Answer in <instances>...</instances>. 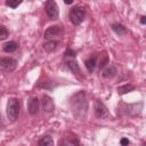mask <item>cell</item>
<instances>
[{"mask_svg": "<svg viewBox=\"0 0 146 146\" xmlns=\"http://www.w3.org/2000/svg\"><path fill=\"white\" fill-rule=\"evenodd\" d=\"M71 108H72V113L75 117L81 119V120L86 117L87 110H88V103H87L86 94L83 91L75 94L71 98Z\"/></svg>", "mask_w": 146, "mask_h": 146, "instance_id": "cell-1", "label": "cell"}, {"mask_svg": "<svg viewBox=\"0 0 146 146\" xmlns=\"http://www.w3.org/2000/svg\"><path fill=\"white\" fill-rule=\"evenodd\" d=\"M6 112H7V117L9 121L15 122L18 119V115H19V100H18V98L11 97L8 99Z\"/></svg>", "mask_w": 146, "mask_h": 146, "instance_id": "cell-2", "label": "cell"}, {"mask_svg": "<svg viewBox=\"0 0 146 146\" xmlns=\"http://www.w3.org/2000/svg\"><path fill=\"white\" fill-rule=\"evenodd\" d=\"M84 15H86L84 8L81 7V6H75V7H73V8L70 10V13H68V18H70V22H71L73 25H80V24L83 22Z\"/></svg>", "mask_w": 146, "mask_h": 146, "instance_id": "cell-3", "label": "cell"}, {"mask_svg": "<svg viewBox=\"0 0 146 146\" xmlns=\"http://www.w3.org/2000/svg\"><path fill=\"white\" fill-rule=\"evenodd\" d=\"M44 9H46V14L49 17V19L51 21H56L59 17V9H58V5L56 1L54 0H48L44 3Z\"/></svg>", "mask_w": 146, "mask_h": 146, "instance_id": "cell-4", "label": "cell"}, {"mask_svg": "<svg viewBox=\"0 0 146 146\" xmlns=\"http://www.w3.org/2000/svg\"><path fill=\"white\" fill-rule=\"evenodd\" d=\"M94 112H95L96 117L102 119V120H106V119H108V116H110L108 108H107L106 105H105L102 100H99V99H96L95 103H94Z\"/></svg>", "mask_w": 146, "mask_h": 146, "instance_id": "cell-5", "label": "cell"}, {"mask_svg": "<svg viewBox=\"0 0 146 146\" xmlns=\"http://www.w3.org/2000/svg\"><path fill=\"white\" fill-rule=\"evenodd\" d=\"M17 67V60L11 57H1L0 58V72L9 73Z\"/></svg>", "mask_w": 146, "mask_h": 146, "instance_id": "cell-6", "label": "cell"}, {"mask_svg": "<svg viewBox=\"0 0 146 146\" xmlns=\"http://www.w3.org/2000/svg\"><path fill=\"white\" fill-rule=\"evenodd\" d=\"M64 34V29L59 25H52V26H49L46 31H44V38L46 39H51V38H55V36H59Z\"/></svg>", "mask_w": 146, "mask_h": 146, "instance_id": "cell-7", "label": "cell"}, {"mask_svg": "<svg viewBox=\"0 0 146 146\" xmlns=\"http://www.w3.org/2000/svg\"><path fill=\"white\" fill-rule=\"evenodd\" d=\"M27 111L31 115H35L39 112V99L38 97L33 96L27 102Z\"/></svg>", "mask_w": 146, "mask_h": 146, "instance_id": "cell-8", "label": "cell"}, {"mask_svg": "<svg viewBox=\"0 0 146 146\" xmlns=\"http://www.w3.org/2000/svg\"><path fill=\"white\" fill-rule=\"evenodd\" d=\"M42 108L44 112L47 113H50L55 110V104H54V100L51 99V97H49L48 95H43L42 97Z\"/></svg>", "mask_w": 146, "mask_h": 146, "instance_id": "cell-9", "label": "cell"}, {"mask_svg": "<svg viewBox=\"0 0 146 146\" xmlns=\"http://www.w3.org/2000/svg\"><path fill=\"white\" fill-rule=\"evenodd\" d=\"M111 27H112L113 32H114L115 34H117L119 36H123V35H125V34L128 33L127 27H125L124 25L120 24V23H113V24L111 25Z\"/></svg>", "mask_w": 146, "mask_h": 146, "instance_id": "cell-10", "label": "cell"}, {"mask_svg": "<svg viewBox=\"0 0 146 146\" xmlns=\"http://www.w3.org/2000/svg\"><path fill=\"white\" fill-rule=\"evenodd\" d=\"M65 66H66V68H68L73 74H75V75H80V67H79V65H78V63L75 62V60H73V59H70V60H66L65 62Z\"/></svg>", "mask_w": 146, "mask_h": 146, "instance_id": "cell-11", "label": "cell"}, {"mask_svg": "<svg viewBox=\"0 0 146 146\" xmlns=\"http://www.w3.org/2000/svg\"><path fill=\"white\" fill-rule=\"evenodd\" d=\"M116 73H117L116 67L113 66V65H108L107 67H105V68L103 70L102 75H103L105 79H112V78H114V76L116 75Z\"/></svg>", "mask_w": 146, "mask_h": 146, "instance_id": "cell-12", "label": "cell"}, {"mask_svg": "<svg viewBox=\"0 0 146 146\" xmlns=\"http://www.w3.org/2000/svg\"><path fill=\"white\" fill-rule=\"evenodd\" d=\"M84 66H86V68L88 70V72L92 73L94 70H95L96 66H97V57H96V56H91V57H89V58L84 62Z\"/></svg>", "mask_w": 146, "mask_h": 146, "instance_id": "cell-13", "label": "cell"}, {"mask_svg": "<svg viewBox=\"0 0 146 146\" xmlns=\"http://www.w3.org/2000/svg\"><path fill=\"white\" fill-rule=\"evenodd\" d=\"M58 44H59V41H57V40H49V41H47L43 44V49L47 52H52V51H55L58 48Z\"/></svg>", "mask_w": 146, "mask_h": 146, "instance_id": "cell-14", "label": "cell"}, {"mask_svg": "<svg viewBox=\"0 0 146 146\" xmlns=\"http://www.w3.org/2000/svg\"><path fill=\"white\" fill-rule=\"evenodd\" d=\"M38 146H54V139L50 135H46L41 137L38 141Z\"/></svg>", "mask_w": 146, "mask_h": 146, "instance_id": "cell-15", "label": "cell"}, {"mask_svg": "<svg viewBox=\"0 0 146 146\" xmlns=\"http://www.w3.org/2000/svg\"><path fill=\"white\" fill-rule=\"evenodd\" d=\"M17 48H18V43L15 41H8V42L3 43V46H2V49L6 52H14L17 50Z\"/></svg>", "mask_w": 146, "mask_h": 146, "instance_id": "cell-16", "label": "cell"}, {"mask_svg": "<svg viewBox=\"0 0 146 146\" xmlns=\"http://www.w3.org/2000/svg\"><path fill=\"white\" fill-rule=\"evenodd\" d=\"M133 89H135V87H133L132 84L125 83V84H123V86L117 87V94H119V95H124V94H127V92L132 91Z\"/></svg>", "mask_w": 146, "mask_h": 146, "instance_id": "cell-17", "label": "cell"}, {"mask_svg": "<svg viewBox=\"0 0 146 146\" xmlns=\"http://www.w3.org/2000/svg\"><path fill=\"white\" fill-rule=\"evenodd\" d=\"M58 146H80V144H79V140L76 138H73L71 140H68V139L62 140Z\"/></svg>", "mask_w": 146, "mask_h": 146, "instance_id": "cell-18", "label": "cell"}, {"mask_svg": "<svg viewBox=\"0 0 146 146\" xmlns=\"http://www.w3.org/2000/svg\"><path fill=\"white\" fill-rule=\"evenodd\" d=\"M8 35H9L8 30H7L3 25H0V40H5V39H7Z\"/></svg>", "mask_w": 146, "mask_h": 146, "instance_id": "cell-19", "label": "cell"}, {"mask_svg": "<svg viewBox=\"0 0 146 146\" xmlns=\"http://www.w3.org/2000/svg\"><path fill=\"white\" fill-rule=\"evenodd\" d=\"M21 3H22V1H18V0H16V1H11V0H8V1H6V5H7L8 7L13 8V9H15L16 7H18Z\"/></svg>", "mask_w": 146, "mask_h": 146, "instance_id": "cell-20", "label": "cell"}, {"mask_svg": "<svg viewBox=\"0 0 146 146\" xmlns=\"http://www.w3.org/2000/svg\"><path fill=\"white\" fill-rule=\"evenodd\" d=\"M120 144H121V146H128V145L130 144V141H129L127 138H121Z\"/></svg>", "mask_w": 146, "mask_h": 146, "instance_id": "cell-21", "label": "cell"}, {"mask_svg": "<svg viewBox=\"0 0 146 146\" xmlns=\"http://www.w3.org/2000/svg\"><path fill=\"white\" fill-rule=\"evenodd\" d=\"M145 23H146V16H141V17H140V24L144 25Z\"/></svg>", "mask_w": 146, "mask_h": 146, "instance_id": "cell-22", "label": "cell"}, {"mask_svg": "<svg viewBox=\"0 0 146 146\" xmlns=\"http://www.w3.org/2000/svg\"><path fill=\"white\" fill-rule=\"evenodd\" d=\"M65 3L66 5H71V3H73V1H65Z\"/></svg>", "mask_w": 146, "mask_h": 146, "instance_id": "cell-23", "label": "cell"}]
</instances>
